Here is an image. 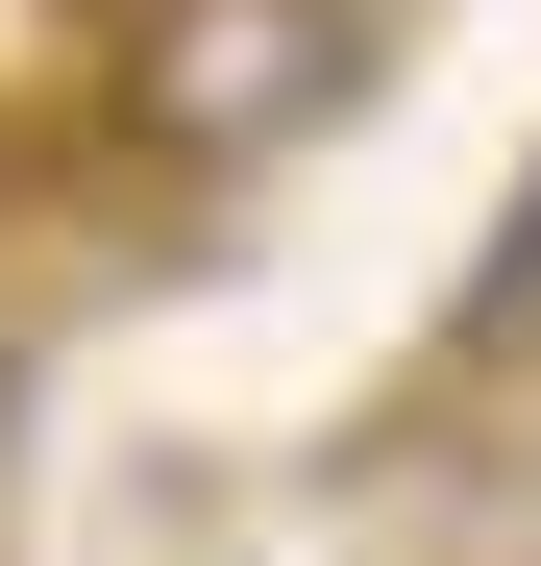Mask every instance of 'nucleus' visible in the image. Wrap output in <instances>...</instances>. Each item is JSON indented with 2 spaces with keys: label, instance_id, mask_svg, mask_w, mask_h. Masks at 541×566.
Returning <instances> with one entry per match:
<instances>
[{
  "label": "nucleus",
  "instance_id": "f257e3e1",
  "mask_svg": "<svg viewBox=\"0 0 541 566\" xmlns=\"http://www.w3.org/2000/svg\"><path fill=\"white\" fill-rule=\"evenodd\" d=\"M344 99H370V0H124L99 25V124L148 172H270V148H320Z\"/></svg>",
  "mask_w": 541,
  "mask_h": 566
}]
</instances>
